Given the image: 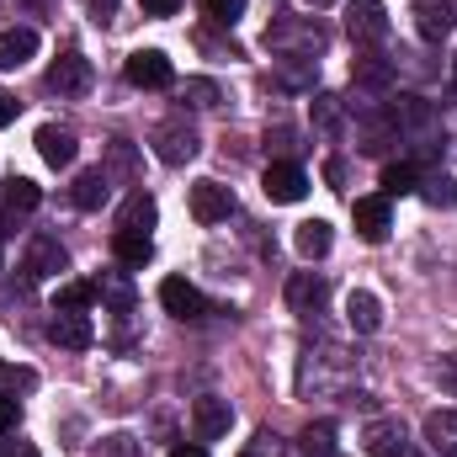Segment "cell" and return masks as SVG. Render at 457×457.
<instances>
[{
    "instance_id": "obj_1",
    "label": "cell",
    "mask_w": 457,
    "mask_h": 457,
    "mask_svg": "<svg viewBox=\"0 0 457 457\" xmlns=\"http://www.w3.org/2000/svg\"><path fill=\"white\" fill-rule=\"evenodd\" d=\"M122 75H128V86H138V91H165V86H176V70H170V59H165L160 48H138V54H128Z\"/></svg>"
},
{
    "instance_id": "obj_2",
    "label": "cell",
    "mask_w": 457,
    "mask_h": 457,
    "mask_svg": "<svg viewBox=\"0 0 457 457\" xmlns=\"http://www.w3.org/2000/svg\"><path fill=\"white\" fill-rule=\"evenodd\" d=\"M91 59L86 54H59L54 64H48V91L54 96H86L91 91Z\"/></svg>"
},
{
    "instance_id": "obj_3",
    "label": "cell",
    "mask_w": 457,
    "mask_h": 457,
    "mask_svg": "<svg viewBox=\"0 0 457 457\" xmlns=\"http://www.w3.org/2000/svg\"><path fill=\"white\" fill-rule=\"evenodd\" d=\"M320 356H325L320 367H314L309 356H303V367H298V388H303V394H309V388H314V394H320V388H336V383L351 378V356H345L341 345H325Z\"/></svg>"
},
{
    "instance_id": "obj_4",
    "label": "cell",
    "mask_w": 457,
    "mask_h": 457,
    "mask_svg": "<svg viewBox=\"0 0 457 457\" xmlns=\"http://www.w3.org/2000/svg\"><path fill=\"white\" fill-rule=\"evenodd\" d=\"M197 149H203L197 128H187V122H160L154 128V154L165 165H187V160H197Z\"/></svg>"
},
{
    "instance_id": "obj_5",
    "label": "cell",
    "mask_w": 457,
    "mask_h": 457,
    "mask_svg": "<svg viewBox=\"0 0 457 457\" xmlns=\"http://www.w3.org/2000/svg\"><path fill=\"white\" fill-rule=\"evenodd\" d=\"M261 192H266L271 203H303V197H309V176H303L293 160H271L266 176H261Z\"/></svg>"
},
{
    "instance_id": "obj_6",
    "label": "cell",
    "mask_w": 457,
    "mask_h": 457,
    "mask_svg": "<svg viewBox=\"0 0 457 457\" xmlns=\"http://www.w3.org/2000/svg\"><path fill=\"white\" fill-rule=\"evenodd\" d=\"M160 303H165V314H176V320H208V314H213V303H208L187 277H165V282H160Z\"/></svg>"
},
{
    "instance_id": "obj_7",
    "label": "cell",
    "mask_w": 457,
    "mask_h": 457,
    "mask_svg": "<svg viewBox=\"0 0 457 457\" xmlns=\"http://www.w3.org/2000/svg\"><path fill=\"white\" fill-rule=\"evenodd\" d=\"M266 48H298L287 59H309V54L325 48V32L320 27H303V21H271L266 27Z\"/></svg>"
},
{
    "instance_id": "obj_8",
    "label": "cell",
    "mask_w": 457,
    "mask_h": 457,
    "mask_svg": "<svg viewBox=\"0 0 457 457\" xmlns=\"http://www.w3.org/2000/svg\"><path fill=\"white\" fill-rule=\"evenodd\" d=\"M325 298H330V277H325V271H298V277L287 282V309L303 314V320H314V314L325 309Z\"/></svg>"
},
{
    "instance_id": "obj_9",
    "label": "cell",
    "mask_w": 457,
    "mask_h": 457,
    "mask_svg": "<svg viewBox=\"0 0 457 457\" xmlns=\"http://www.w3.org/2000/svg\"><path fill=\"white\" fill-rule=\"evenodd\" d=\"M345 32H351L356 43H383V37H388V5H383V0H351Z\"/></svg>"
},
{
    "instance_id": "obj_10",
    "label": "cell",
    "mask_w": 457,
    "mask_h": 457,
    "mask_svg": "<svg viewBox=\"0 0 457 457\" xmlns=\"http://www.w3.org/2000/svg\"><path fill=\"white\" fill-rule=\"evenodd\" d=\"M351 219H356V234H361L367 245H383V239H388V228H394V208H388V197L378 192V197H356Z\"/></svg>"
},
{
    "instance_id": "obj_11",
    "label": "cell",
    "mask_w": 457,
    "mask_h": 457,
    "mask_svg": "<svg viewBox=\"0 0 457 457\" xmlns=\"http://www.w3.org/2000/svg\"><path fill=\"white\" fill-rule=\"evenodd\" d=\"M228 213H234V192L224 181H197L192 187V219L197 224H224Z\"/></svg>"
},
{
    "instance_id": "obj_12",
    "label": "cell",
    "mask_w": 457,
    "mask_h": 457,
    "mask_svg": "<svg viewBox=\"0 0 457 457\" xmlns=\"http://www.w3.org/2000/svg\"><path fill=\"white\" fill-rule=\"evenodd\" d=\"M228 426H234L228 399L208 394V399H197V404H192V431H197V442H219V436H228Z\"/></svg>"
},
{
    "instance_id": "obj_13",
    "label": "cell",
    "mask_w": 457,
    "mask_h": 457,
    "mask_svg": "<svg viewBox=\"0 0 457 457\" xmlns=\"http://www.w3.org/2000/svg\"><path fill=\"white\" fill-rule=\"evenodd\" d=\"M415 27L426 43H442L457 32V5L453 0H415Z\"/></svg>"
},
{
    "instance_id": "obj_14",
    "label": "cell",
    "mask_w": 457,
    "mask_h": 457,
    "mask_svg": "<svg viewBox=\"0 0 457 457\" xmlns=\"http://www.w3.org/2000/svg\"><path fill=\"white\" fill-rule=\"evenodd\" d=\"M59 271H70L64 245L54 234H32V245H27V277L37 282V277H59Z\"/></svg>"
},
{
    "instance_id": "obj_15",
    "label": "cell",
    "mask_w": 457,
    "mask_h": 457,
    "mask_svg": "<svg viewBox=\"0 0 457 457\" xmlns=\"http://www.w3.org/2000/svg\"><path fill=\"white\" fill-rule=\"evenodd\" d=\"M37 154H43L54 170H64V165H75L80 138H75L70 128H59V122H43V128H37Z\"/></svg>"
},
{
    "instance_id": "obj_16",
    "label": "cell",
    "mask_w": 457,
    "mask_h": 457,
    "mask_svg": "<svg viewBox=\"0 0 457 457\" xmlns=\"http://www.w3.org/2000/svg\"><path fill=\"white\" fill-rule=\"evenodd\" d=\"M48 341L64 345V351H86V345L96 341V330H91V320H86V314L54 309V320H48Z\"/></svg>"
},
{
    "instance_id": "obj_17",
    "label": "cell",
    "mask_w": 457,
    "mask_h": 457,
    "mask_svg": "<svg viewBox=\"0 0 457 457\" xmlns=\"http://www.w3.org/2000/svg\"><path fill=\"white\" fill-rule=\"evenodd\" d=\"M70 197H75V208H80V213H96V208L112 197V176H107V165L80 170V176H75V187H70Z\"/></svg>"
},
{
    "instance_id": "obj_18",
    "label": "cell",
    "mask_w": 457,
    "mask_h": 457,
    "mask_svg": "<svg viewBox=\"0 0 457 457\" xmlns=\"http://www.w3.org/2000/svg\"><path fill=\"white\" fill-rule=\"evenodd\" d=\"M37 203H43L37 181H27V176H5V181H0V213L27 219V213H37Z\"/></svg>"
},
{
    "instance_id": "obj_19",
    "label": "cell",
    "mask_w": 457,
    "mask_h": 457,
    "mask_svg": "<svg viewBox=\"0 0 457 457\" xmlns=\"http://www.w3.org/2000/svg\"><path fill=\"white\" fill-rule=\"evenodd\" d=\"M345 325H351L356 336H372V330H383V303H378V293L356 287V293L345 298Z\"/></svg>"
},
{
    "instance_id": "obj_20",
    "label": "cell",
    "mask_w": 457,
    "mask_h": 457,
    "mask_svg": "<svg viewBox=\"0 0 457 457\" xmlns=\"http://www.w3.org/2000/svg\"><path fill=\"white\" fill-rule=\"evenodd\" d=\"M330 245H336V228L325 224V219H303L298 234H293V250H298L303 261H325V255H330Z\"/></svg>"
},
{
    "instance_id": "obj_21",
    "label": "cell",
    "mask_w": 457,
    "mask_h": 457,
    "mask_svg": "<svg viewBox=\"0 0 457 457\" xmlns=\"http://www.w3.org/2000/svg\"><path fill=\"white\" fill-rule=\"evenodd\" d=\"M37 54V27H5L0 32V70H21Z\"/></svg>"
},
{
    "instance_id": "obj_22",
    "label": "cell",
    "mask_w": 457,
    "mask_h": 457,
    "mask_svg": "<svg viewBox=\"0 0 457 457\" xmlns=\"http://www.w3.org/2000/svg\"><path fill=\"white\" fill-rule=\"evenodd\" d=\"M426 442L436 457H457V410H431L426 415Z\"/></svg>"
},
{
    "instance_id": "obj_23",
    "label": "cell",
    "mask_w": 457,
    "mask_h": 457,
    "mask_svg": "<svg viewBox=\"0 0 457 457\" xmlns=\"http://www.w3.org/2000/svg\"><path fill=\"white\" fill-rule=\"evenodd\" d=\"M154 219H160L154 197H149V192H133V197L122 203V213H117V228H128V234H149Z\"/></svg>"
},
{
    "instance_id": "obj_24",
    "label": "cell",
    "mask_w": 457,
    "mask_h": 457,
    "mask_svg": "<svg viewBox=\"0 0 457 457\" xmlns=\"http://www.w3.org/2000/svg\"><path fill=\"white\" fill-rule=\"evenodd\" d=\"M361 447L372 457H388V453H399L404 447V426L394 420V415H383V420H372L367 426V436H361Z\"/></svg>"
},
{
    "instance_id": "obj_25",
    "label": "cell",
    "mask_w": 457,
    "mask_h": 457,
    "mask_svg": "<svg viewBox=\"0 0 457 457\" xmlns=\"http://www.w3.org/2000/svg\"><path fill=\"white\" fill-rule=\"evenodd\" d=\"M351 80H356L361 91H388V86H394V64L378 59V54H367V59L351 64Z\"/></svg>"
},
{
    "instance_id": "obj_26",
    "label": "cell",
    "mask_w": 457,
    "mask_h": 457,
    "mask_svg": "<svg viewBox=\"0 0 457 457\" xmlns=\"http://www.w3.org/2000/svg\"><path fill=\"white\" fill-rule=\"evenodd\" d=\"M112 255L122 261V266H149L154 239H149V234H128V228H117L112 234Z\"/></svg>"
},
{
    "instance_id": "obj_27",
    "label": "cell",
    "mask_w": 457,
    "mask_h": 457,
    "mask_svg": "<svg viewBox=\"0 0 457 457\" xmlns=\"http://www.w3.org/2000/svg\"><path fill=\"white\" fill-rule=\"evenodd\" d=\"M298 453H303V457H336V453H341L336 426H330V420H314V426L298 436Z\"/></svg>"
},
{
    "instance_id": "obj_28",
    "label": "cell",
    "mask_w": 457,
    "mask_h": 457,
    "mask_svg": "<svg viewBox=\"0 0 457 457\" xmlns=\"http://www.w3.org/2000/svg\"><path fill=\"white\" fill-rule=\"evenodd\" d=\"M415 192H420L431 208H457V181H453V176H442V170L420 176V181H415Z\"/></svg>"
},
{
    "instance_id": "obj_29",
    "label": "cell",
    "mask_w": 457,
    "mask_h": 457,
    "mask_svg": "<svg viewBox=\"0 0 457 457\" xmlns=\"http://www.w3.org/2000/svg\"><path fill=\"white\" fill-rule=\"evenodd\" d=\"M96 298H102V303H112L117 314H133V287H128V277H122V271H107V277L96 282Z\"/></svg>"
},
{
    "instance_id": "obj_30",
    "label": "cell",
    "mask_w": 457,
    "mask_h": 457,
    "mask_svg": "<svg viewBox=\"0 0 457 457\" xmlns=\"http://www.w3.org/2000/svg\"><path fill=\"white\" fill-rule=\"evenodd\" d=\"M96 303V282H64L54 293V309H70V314H86Z\"/></svg>"
},
{
    "instance_id": "obj_31",
    "label": "cell",
    "mask_w": 457,
    "mask_h": 457,
    "mask_svg": "<svg viewBox=\"0 0 457 457\" xmlns=\"http://www.w3.org/2000/svg\"><path fill=\"white\" fill-rule=\"evenodd\" d=\"M181 102H187V107H197V112H208V107H219V102H224V91H219L213 80H203V75H192V80L181 86Z\"/></svg>"
},
{
    "instance_id": "obj_32",
    "label": "cell",
    "mask_w": 457,
    "mask_h": 457,
    "mask_svg": "<svg viewBox=\"0 0 457 457\" xmlns=\"http://www.w3.org/2000/svg\"><path fill=\"white\" fill-rule=\"evenodd\" d=\"M415 181H420V170H415L410 160L383 165V197H404V192H415Z\"/></svg>"
},
{
    "instance_id": "obj_33",
    "label": "cell",
    "mask_w": 457,
    "mask_h": 457,
    "mask_svg": "<svg viewBox=\"0 0 457 457\" xmlns=\"http://www.w3.org/2000/svg\"><path fill=\"white\" fill-rule=\"evenodd\" d=\"M314 128L320 133H341V96H314Z\"/></svg>"
},
{
    "instance_id": "obj_34",
    "label": "cell",
    "mask_w": 457,
    "mask_h": 457,
    "mask_svg": "<svg viewBox=\"0 0 457 457\" xmlns=\"http://www.w3.org/2000/svg\"><path fill=\"white\" fill-rule=\"evenodd\" d=\"M102 457H144V442L128 431H112V436H102Z\"/></svg>"
},
{
    "instance_id": "obj_35",
    "label": "cell",
    "mask_w": 457,
    "mask_h": 457,
    "mask_svg": "<svg viewBox=\"0 0 457 457\" xmlns=\"http://www.w3.org/2000/svg\"><path fill=\"white\" fill-rule=\"evenodd\" d=\"M203 5H208V16H213V21H224V27H234V21H239V11H245V0H203Z\"/></svg>"
},
{
    "instance_id": "obj_36",
    "label": "cell",
    "mask_w": 457,
    "mask_h": 457,
    "mask_svg": "<svg viewBox=\"0 0 457 457\" xmlns=\"http://www.w3.org/2000/svg\"><path fill=\"white\" fill-rule=\"evenodd\" d=\"M32 383H37V372H27V367H5V361H0V388L16 394V388H32Z\"/></svg>"
},
{
    "instance_id": "obj_37",
    "label": "cell",
    "mask_w": 457,
    "mask_h": 457,
    "mask_svg": "<svg viewBox=\"0 0 457 457\" xmlns=\"http://www.w3.org/2000/svg\"><path fill=\"white\" fill-rule=\"evenodd\" d=\"M21 426V404H16V394H0V436H11Z\"/></svg>"
},
{
    "instance_id": "obj_38",
    "label": "cell",
    "mask_w": 457,
    "mask_h": 457,
    "mask_svg": "<svg viewBox=\"0 0 457 457\" xmlns=\"http://www.w3.org/2000/svg\"><path fill=\"white\" fill-rule=\"evenodd\" d=\"M86 11H91V21H96V27H107V21L117 16V0H86Z\"/></svg>"
},
{
    "instance_id": "obj_39",
    "label": "cell",
    "mask_w": 457,
    "mask_h": 457,
    "mask_svg": "<svg viewBox=\"0 0 457 457\" xmlns=\"http://www.w3.org/2000/svg\"><path fill=\"white\" fill-rule=\"evenodd\" d=\"M144 5V16H176L181 11V0H138Z\"/></svg>"
},
{
    "instance_id": "obj_40",
    "label": "cell",
    "mask_w": 457,
    "mask_h": 457,
    "mask_svg": "<svg viewBox=\"0 0 457 457\" xmlns=\"http://www.w3.org/2000/svg\"><path fill=\"white\" fill-rule=\"evenodd\" d=\"M112 165L117 170H133V149H128L122 138H112Z\"/></svg>"
},
{
    "instance_id": "obj_41",
    "label": "cell",
    "mask_w": 457,
    "mask_h": 457,
    "mask_svg": "<svg viewBox=\"0 0 457 457\" xmlns=\"http://www.w3.org/2000/svg\"><path fill=\"white\" fill-rule=\"evenodd\" d=\"M16 107H21V102H16L11 91H0V128H5V122H16Z\"/></svg>"
},
{
    "instance_id": "obj_42",
    "label": "cell",
    "mask_w": 457,
    "mask_h": 457,
    "mask_svg": "<svg viewBox=\"0 0 457 457\" xmlns=\"http://www.w3.org/2000/svg\"><path fill=\"white\" fill-rule=\"evenodd\" d=\"M271 442H277V436H271V431H261V436H255V447H250V453H239V457H271Z\"/></svg>"
},
{
    "instance_id": "obj_43",
    "label": "cell",
    "mask_w": 457,
    "mask_h": 457,
    "mask_svg": "<svg viewBox=\"0 0 457 457\" xmlns=\"http://www.w3.org/2000/svg\"><path fill=\"white\" fill-rule=\"evenodd\" d=\"M436 378H442V383H447V388H457V356H447V361H442V367H436Z\"/></svg>"
},
{
    "instance_id": "obj_44",
    "label": "cell",
    "mask_w": 457,
    "mask_h": 457,
    "mask_svg": "<svg viewBox=\"0 0 457 457\" xmlns=\"http://www.w3.org/2000/svg\"><path fill=\"white\" fill-rule=\"evenodd\" d=\"M325 181H330V187H345V165H341V160H330V165H325Z\"/></svg>"
},
{
    "instance_id": "obj_45",
    "label": "cell",
    "mask_w": 457,
    "mask_h": 457,
    "mask_svg": "<svg viewBox=\"0 0 457 457\" xmlns=\"http://www.w3.org/2000/svg\"><path fill=\"white\" fill-rule=\"evenodd\" d=\"M170 457H208V447H197V442H181V447H170Z\"/></svg>"
},
{
    "instance_id": "obj_46",
    "label": "cell",
    "mask_w": 457,
    "mask_h": 457,
    "mask_svg": "<svg viewBox=\"0 0 457 457\" xmlns=\"http://www.w3.org/2000/svg\"><path fill=\"white\" fill-rule=\"evenodd\" d=\"M388 457H420V453H415V447H410V442H404V447H399V453H388Z\"/></svg>"
},
{
    "instance_id": "obj_47",
    "label": "cell",
    "mask_w": 457,
    "mask_h": 457,
    "mask_svg": "<svg viewBox=\"0 0 457 457\" xmlns=\"http://www.w3.org/2000/svg\"><path fill=\"white\" fill-rule=\"evenodd\" d=\"M303 5H314V11H320V5H336V0H303Z\"/></svg>"
},
{
    "instance_id": "obj_48",
    "label": "cell",
    "mask_w": 457,
    "mask_h": 457,
    "mask_svg": "<svg viewBox=\"0 0 457 457\" xmlns=\"http://www.w3.org/2000/svg\"><path fill=\"white\" fill-rule=\"evenodd\" d=\"M5 234H11V228H5V213H0V239H5Z\"/></svg>"
},
{
    "instance_id": "obj_49",
    "label": "cell",
    "mask_w": 457,
    "mask_h": 457,
    "mask_svg": "<svg viewBox=\"0 0 457 457\" xmlns=\"http://www.w3.org/2000/svg\"><path fill=\"white\" fill-rule=\"evenodd\" d=\"M0 271H5V250H0Z\"/></svg>"
},
{
    "instance_id": "obj_50",
    "label": "cell",
    "mask_w": 457,
    "mask_h": 457,
    "mask_svg": "<svg viewBox=\"0 0 457 457\" xmlns=\"http://www.w3.org/2000/svg\"><path fill=\"white\" fill-rule=\"evenodd\" d=\"M16 457H32V453H27V447H21V453H16Z\"/></svg>"
},
{
    "instance_id": "obj_51",
    "label": "cell",
    "mask_w": 457,
    "mask_h": 457,
    "mask_svg": "<svg viewBox=\"0 0 457 457\" xmlns=\"http://www.w3.org/2000/svg\"><path fill=\"white\" fill-rule=\"evenodd\" d=\"M453 75H457V70H453Z\"/></svg>"
}]
</instances>
